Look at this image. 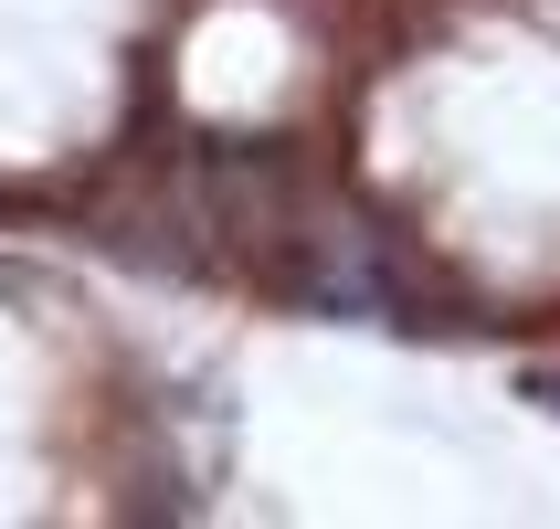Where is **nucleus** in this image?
I'll use <instances>...</instances> for the list:
<instances>
[{"label":"nucleus","instance_id":"f03ea898","mask_svg":"<svg viewBox=\"0 0 560 529\" xmlns=\"http://www.w3.org/2000/svg\"><path fill=\"white\" fill-rule=\"evenodd\" d=\"M518 392H529L539 413H560V371H518Z\"/></svg>","mask_w":560,"mask_h":529},{"label":"nucleus","instance_id":"f257e3e1","mask_svg":"<svg viewBox=\"0 0 560 529\" xmlns=\"http://www.w3.org/2000/svg\"><path fill=\"white\" fill-rule=\"evenodd\" d=\"M285 265H296V297L317 318H402V265L349 202H296Z\"/></svg>","mask_w":560,"mask_h":529}]
</instances>
